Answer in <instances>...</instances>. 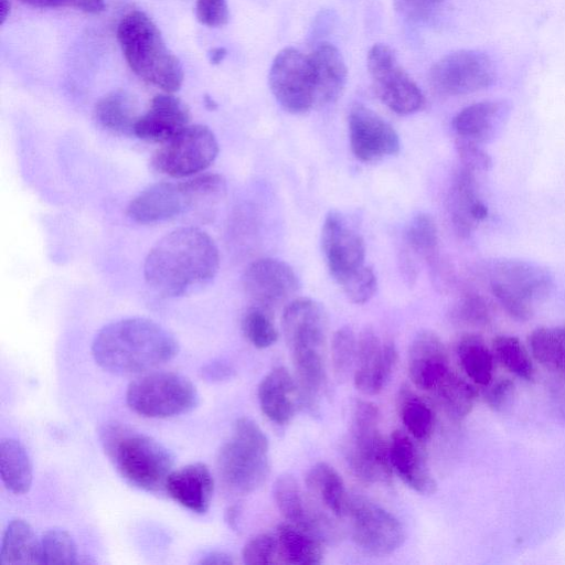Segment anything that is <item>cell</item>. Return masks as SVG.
Listing matches in <instances>:
<instances>
[{
	"mask_svg": "<svg viewBox=\"0 0 565 565\" xmlns=\"http://www.w3.org/2000/svg\"><path fill=\"white\" fill-rule=\"evenodd\" d=\"M494 358L512 374L532 381L535 369L521 340L513 335H498L492 342Z\"/></svg>",
	"mask_w": 565,
	"mask_h": 565,
	"instance_id": "38",
	"label": "cell"
},
{
	"mask_svg": "<svg viewBox=\"0 0 565 565\" xmlns=\"http://www.w3.org/2000/svg\"><path fill=\"white\" fill-rule=\"evenodd\" d=\"M345 515L351 522L353 541L370 554L379 556L392 554L405 540L401 522L364 495L348 494Z\"/></svg>",
	"mask_w": 565,
	"mask_h": 565,
	"instance_id": "11",
	"label": "cell"
},
{
	"mask_svg": "<svg viewBox=\"0 0 565 565\" xmlns=\"http://www.w3.org/2000/svg\"><path fill=\"white\" fill-rule=\"evenodd\" d=\"M103 448L117 472L134 487L164 490L173 456L162 444L120 423H108L100 431Z\"/></svg>",
	"mask_w": 565,
	"mask_h": 565,
	"instance_id": "4",
	"label": "cell"
},
{
	"mask_svg": "<svg viewBox=\"0 0 565 565\" xmlns=\"http://www.w3.org/2000/svg\"><path fill=\"white\" fill-rule=\"evenodd\" d=\"M242 513V508L239 504H233L227 508L225 512V521L228 524V526L233 530L238 529L239 518Z\"/></svg>",
	"mask_w": 565,
	"mask_h": 565,
	"instance_id": "54",
	"label": "cell"
},
{
	"mask_svg": "<svg viewBox=\"0 0 565 565\" xmlns=\"http://www.w3.org/2000/svg\"><path fill=\"white\" fill-rule=\"evenodd\" d=\"M456 149L462 167L472 172L487 171L492 166L491 157L477 142L458 138Z\"/></svg>",
	"mask_w": 565,
	"mask_h": 565,
	"instance_id": "47",
	"label": "cell"
},
{
	"mask_svg": "<svg viewBox=\"0 0 565 565\" xmlns=\"http://www.w3.org/2000/svg\"><path fill=\"white\" fill-rule=\"evenodd\" d=\"M316 83V107L335 102L347 82V66L339 50L328 43L318 44L309 55Z\"/></svg>",
	"mask_w": 565,
	"mask_h": 565,
	"instance_id": "27",
	"label": "cell"
},
{
	"mask_svg": "<svg viewBox=\"0 0 565 565\" xmlns=\"http://www.w3.org/2000/svg\"><path fill=\"white\" fill-rule=\"evenodd\" d=\"M379 409L369 401L356 399L345 446V459L353 473L367 483L390 482V443L379 430Z\"/></svg>",
	"mask_w": 565,
	"mask_h": 565,
	"instance_id": "6",
	"label": "cell"
},
{
	"mask_svg": "<svg viewBox=\"0 0 565 565\" xmlns=\"http://www.w3.org/2000/svg\"><path fill=\"white\" fill-rule=\"evenodd\" d=\"M40 540L31 525L22 519L11 520L1 540L2 564H39Z\"/></svg>",
	"mask_w": 565,
	"mask_h": 565,
	"instance_id": "32",
	"label": "cell"
},
{
	"mask_svg": "<svg viewBox=\"0 0 565 565\" xmlns=\"http://www.w3.org/2000/svg\"><path fill=\"white\" fill-rule=\"evenodd\" d=\"M507 100H482L462 108L452 119L451 126L458 138L477 143L492 140L504 126L510 115Z\"/></svg>",
	"mask_w": 565,
	"mask_h": 565,
	"instance_id": "22",
	"label": "cell"
},
{
	"mask_svg": "<svg viewBox=\"0 0 565 565\" xmlns=\"http://www.w3.org/2000/svg\"><path fill=\"white\" fill-rule=\"evenodd\" d=\"M0 471L4 487L15 494L29 491L32 484V463L24 447L15 439L0 443Z\"/></svg>",
	"mask_w": 565,
	"mask_h": 565,
	"instance_id": "33",
	"label": "cell"
},
{
	"mask_svg": "<svg viewBox=\"0 0 565 565\" xmlns=\"http://www.w3.org/2000/svg\"><path fill=\"white\" fill-rule=\"evenodd\" d=\"M399 416L407 431L416 440H426L433 433L435 416L430 406L408 390L398 396Z\"/></svg>",
	"mask_w": 565,
	"mask_h": 565,
	"instance_id": "37",
	"label": "cell"
},
{
	"mask_svg": "<svg viewBox=\"0 0 565 565\" xmlns=\"http://www.w3.org/2000/svg\"><path fill=\"white\" fill-rule=\"evenodd\" d=\"M339 285L351 302L363 305L375 295L377 279L373 269L364 265L343 279Z\"/></svg>",
	"mask_w": 565,
	"mask_h": 565,
	"instance_id": "43",
	"label": "cell"
},
{
	"mask_svg": "<svg viewBox=\"0 0 565 565\" xmlns=\"http://www.w3.org/2000/svg\"><path fill=\"white\" fill-rule=\"evenodd\" d=\"M409 248L427 262L434 263L438 250V230L433 217L426 213L414 216L406 230Z\"/></svg>",
	"mask_w": 565,
	"mask_h": 565,
	"instance_id": "39",
	"label": "cell"
},
{
	"mask_svg": "<svg viewBox=\"0 0 565 565\" xmlns=\"http://www.w3.org/2000/svg\"><path fill=\"white\" fill-rule=\"evenodd\" d=\"M36 8H74L86 13H99L105 8V0H19Z\"/></svg>",
	"mask_w": 565,
	"mask_h": 565,
	"instance_id": "50",
	"label": "cell"
},
{
	"mask_svg": "<svg viewBox=\"0 0 565 565\" xmlns=\"http://www.w3.org/2000/svg\"><path fill=\"white\" fill-rule=\"evenodd\" d=\"M271 313L267 309L253 305L243 316V333L255 348H268L278 339Z\"/></svg>",
	"mask_w": 565,
	"mask_h": 565,
	"instance_id": "40",
	"label": "cell"
},
{
	"mask_svg": "<svg viewBox=\"0 0 565 565\" xmlns=\"http://www.w3.org/2000/svg\"><path fill=\"white\" fill-rule=\"evenodd\" d=\"M310 494L322 503L333 515H345L348 493L337 470L326 462H317L306 475Z\"/></svg>",
	"mask_w": 565,
	"mask_h": 565,
	"instance_id": "30",
	"label": "cell"
},
{
	"mask_svg": "<svg viewBox=\"0 0 565 565\" xmlns=\"http://www.w3.org/2000/svg\"><path fill=\"white\" fill-rule=\"evenodd\" d=\"M281 328L291 356L324 353L328 317L323 307L316 300H290L282 311Z\"/></svg>",
	"mask_w": 565,
	"mask_h": 565,
	"instance_id": "13",
	"label": "cell"
},
{
	"mask_svg": "<svg viewBox=\"0 0 565 565\" xmlns=\"http://www.w3.org/2000/svg\"><path fill=\"white\" fill-rule=\"evenodd\" d=\"M218 267V249L209 234L181 227L164 235L149 250L143 276L157 294L181 297L210 284Z\"/></svg>",
	"mask_w": 565,
	"mask_h": 565,
	"instance_id": "1",
	"label": "cell"
},
{
	"mask_svg": "<svg viewBox=\"0 0 565 565\" xmlns=\"http://www.w3.org/2000/svg\"><path fill=\"white\" fill-rule=\"evenodd\" d=\"M164 490L183 508L205 513L213 498L214 479L206 465L194 462L169 475Z\"/></svg>",
	"mask_w": 565,
	"mask_h": 565,
	"instance_id": "23",
	"label": "cell"
},
{
	"mask_svg": "<svg viewBox=\"0 0 565 565\" xmlns=\"http://www.w3.org/2000/svg\"><path fill=\"white\" fill-rule=\"evenodd\" d=\"M349 140L354 157L362 162H375L399 151L395 129L372 109L361 104L349 113Z\"/></svg>",
	"mask_w": 565,
	"mask_h": 565,
	"instance_id": "15",
	"label": "cell"
},
{
	"mask_svg": "<svg viewBox=\"0 0 565 565\" xmlns=\"http://www.w3.org/2000/svg\"><path fill=\"white\" fill-rule=\"evenodd\" d=\"M491 294L507 311L518 321H527L533 316V303L524 299L504 284L495 280L490 282Z\"/></svg>",
	"mask_w": 565,
	"mask_h": 565,
	"instance_id": "45",
	"label": "cell"
},
{
	"mask_svg": "<svg viewBox=\"0 0 565 565\" xmlns=\"http://www.w3.org/2000/svg\"><path fill=\"white\" fill-rule=\"evenodd\" d=\"M491 274V280L504 284L531 303L545 299L554 286L553 276L546 268L527 260H499L492 266Z\"/></svg>",
	"mask_w": 565,
	"mask_h": 565,
	"instance_id": "24",
	"label": "cell"
},
{
	"mask_svg": "<svg viewBox=\"0 0 565 565\" xmlns=\"http://www.w3.org/2000/svg\"><path fill=\"white\" fill-rule=\"evenodd\" d=\"M179 351L173 334L146 318L108 323L95 335L92 354L105 371L118 375L146 372L172 360Z\"/></svg>",
	"mask_w": 565,
	"mask_h": 565,
	"instance_id": "2",
	"label": "cell"
},
{
	"mask_svg": "<svg viewBox=\"0 0 565 565\" xmlns=\"http://www.w3.org/2000/svg\"><path fill=\"white\" fill-rule=\"evenodd\" d=\"M414 13H426L444 0H403Z\"/></svg>",
	"mask_w": 565,
	"mask_h": 565,
	"instance_id": "53",
	"label": "cell"
},
{
	"mask_svg": "<svg viewBox=\"0 0 565 565\" xmlns=\"http://www.w3.org/2000/svg\"><path fill=\"white\" fill-rule=\"evenodd\" d=\"M367 70L377 98L392 111L409 115L420 110L425 97L386 44H374L367 53Z\"/></svg>",
	"mask_w": 565,
	"mask_h": 565,
	"instance_id": "9",
	"label": "cell"
},
{
	"mask_svg": "<svg viewBox=\"0 0 565 565\" xmlns=\"http://www.w3.org/2000/svg\"><path fill=\"white\" fill-rule=\"evenodd\" d=\"M235 561L233 557L224 552H210L206 555L202 556L199 561V564H207V565H228L233 564Z\"/></svg>",
	"mask_w": 565,
	"mask_h": 565,
	"instance_id": "52",
	"label": "cell"
},
{
	"mask_svg": "<svg viewBox=\"0 0 565 565\" xmlns=\"http://www.w3.org/2000/svg\"><path fill=\"white\" fill-rule=\"evenodd\" d=\"M321 246L328 269L338 284L364 266L363 238L339 212L327 214L321 230Z\"/></svg>",
	"mask_w": 565,
	"mask_h": 565,
	"instance_id": "16",
	"label": "cell"
},
{
	"mask_svg": "<svg viewBox=\"0 0 565 565\" xmlns=\"http://www.w3.org/2000/svg\"><path fill=\"white\" fill-rule=\"evenodd\" d=\"M277 103L290 114H305L316 107V83L309 55L286 47L275 56L268 75Z\"/></svg>",
	"mask_w": 565,
	"mask_h": 565,
	"instance_id": "12",
	"label": "cell"
},
{
	"mask_svg": "<svg viewBox=\"0 0 565 565\" xmlns=\"http://www.w3.org/2000/svg\"><path fill=\"white\" fill-rule=\"evenodd\" d=\"M497 76L491 57L477 50H458L440 57L429 70L435 92L447 96L476 93L491 86Z\"/></svg>",
	"mask_w": 565,
	"mask_h": 565,
	"instance_id": "10",
	"label": "cell"
},
{
	"mask_svg": "<svg viewBox=\"0 0 565 565\" xmlns=\"http://www.w3.org/2000/svg\"><path fill=\"white\" fill-rule=\"evenodd\" d=\"M483 388V396L488 406L495 412H501L511 403L514 396L515 385L510 377L501 376L497 380H492Z\"/></svg>",
	"mask_w": 565,
	"mask_h": 565,
	"instance_id": "49",
	"label": "cell"
},
{
	"mask_svg": "<svg viewBox=\"0 0 565 565\" xmlns=\"http://www.w3.org/2000/svg\"><path fill=\"white\" fill-rule=\"evenodd\" d=\"M76 544L68 532L61 529L46 531L40 540L39 564H74Z\"/></svg>",
	"mask_w": 565,
	"mask_h": 565,
	"instance_id": "41",
	"label": "cell"
},
{
	"mask_svg": "<svg viewBox=\"0 0 565 565\" xmlns=\"http://www.w3.org/2000/svg\"><path fill=\"white\" fill-rule=\"evenodd\" d=\"M446 414L454 420H461L472 409L476 401L475 386L450 370L435 388Z\"/></svg>",
	"mask_w": 565,
	"mask_h": 565,
	"instance_id": "36",
	"label": "cell"
},
{
	"mask_svg": "<svg viewBox=\"0 0 565 565\" xmlns=\"http://www.w3.org/2000/svg\"><path fill=\"white\" fill-rule=\"evenodd\" d=\"M217 153L213 131L204 125H189L156 150L151 164L161 174L186 178L204 171Z\"/></svg>",
	"mask_w": 565,
	"mask_h": 565,
	"instance_id": "8",
	"label": "cell"
},
{
	"mask_svg": "<svg viewBox=\"0 0 565 565\" xmlns=\"http://www.w3.org/2000/svg\"><path fill=\"white\" fill-rule=\"evenodd\" d=\"M226 50L224 47H215L210 52V61L213 64H218L226 56Z\"/></svg>",
	"mask_w": 565,
	"mask_h": 565,
	"instance_id": "55",
	"label": "cell"
},
{
	"mask_svg": "<svg viewBox=\"0 0 565 565\" xmlns=\"http://www.w3.org/2000/svg\"><path fill=\"white\" fill-rule=\"evenodd\" d=\"M448 362L446 348L436 333L424 330L416 334L408 352V373L415 386L435 391L451 370Z\"/></svg>",
	"mask_w": 565,
	"mask_h": 565,
	"instance_id": "21",
	"label": "cell"
},
{
	"mask_svg": "<svg viewBox=\"0 0 565 565\" xmlns=\"http://www.w3.org/2000/svg\"><path fill=\"white\" fill-rule=\"evenodd\" d=\"M491 307L478 294H468L458 303L455 316L460 322L470 326H486L492 318Z\"/></svg>",
	"mask_w": 565,
	"mask_h": 565,
	"instance_id": "46",
	"label": "cell"
},
{
	"mask_svg": "<svg viewBox=\"0 0 565 565\" xmlns=\"http://www.w3.org/2000/svg\"><path fill=\"white\" fill-rule=\"evenodd\" d=\"M242 558L250 565L280 563L276 535L263 533L250 539L243 547Z\"/></svg>",
	"mask_w": 565,
	"mask_h": 565,
	"instance_id": "44",
	"label": "cell"
},
{
	"mask_svg": "<svg viewBox=\"0 0 565 565\" xmlns=\"http://www.w3.org/2000/svg\"><path fill=\"white\" fill-rule=\"evenodd\" d=\"M94 117L102 128L110 132L134 135L140 117L137 99L126 90H113L96 103Z\"/></svg>",
	"mask_w": 565,
	"mask_h": 565,
	"instance_id": "28",
	"label": "cell"
},
{
	"mask_svg": "<svg viewBox=\"0 0 565 565\" xmlns=\"http://www.w3.org/2000/svg\"><path fill=\"white\" fill-rule=\"evenodd\" d=\"M1 24L8 19L11 10V3L9 0H1Z\"/></svg>",
	"mask_w": 565,
	"mask_h": 565,
	"instance_id": "56",
	"label": "cell"
},
{
	"mask_svg": "<svg viewBox=\"0 0 565 565\" xmlns=\"http://www.w3.org/2000/svg\"><path fill=\"white\" fill-rule=\"evenodd\" d=\"M117 39L127 64L139 78L164 93L180 89L184 77L182 65L145 12L135 10L125 14L117 28Z\"/></svg>",
	"mask_w": 565,
	"mask_h": 565,
	"instance_id": "3",
	"label": "cell"
},
{
	"mask_svg": "<svg viewBox=\"0 0 565 565\" xmlns=\"http://www.w3.org/2000/svg\"><path fill=\"white\" fill-rule=\"evenodd\" d=\"M198 21L209 28H220L227 23L230 10L226 0H196Z\"/></svg>",
	"mask_w": 565,
	"mask_h": 565,
	"instance_id": "48",
	"label": "cell"
},
{
	"mask_svg": "<svg viewBox=\"0 0 565 565\" xmlns=\"http://www.w3.org/2000/svg\"><path fill=\"white\" fill-rule=\"evenodd\" d=\"M268 449V439L260 427L248 417L237 418L230 439L216 456V469L223 484L237 494L259 489L270 472Z\"/></svg>",
	"mask_w": 565,
	"mask_h": 565,
	"instance_id": "5",
	"label": "cell"
},
{
	"mask_svg": "<svg viewBox=\"0 0 565 565\" xmlns=\"http://www.w3.org/2000/svg\"><path fill=\"white\" fill-rule=\"evenodd\" d=\"M190 125L188 106L172 93L156 95L148 110L140 115L134 135L150 142H166Z\"/></svg>",
	"mask_w": 565,
	"mask_h": 565,
	"instance_id": "20",
	"label": "cell"
},
{
	"mask_svg": "<svg viewBox=\"0 0 565 565\" xmlns=\"http://www.w3.org/2000/svg\"><path fill=\"white\" fill-rule=\"evenodd\" d=\"M202 379L209 382H221L231 379L234 370L231 364L222 360L206 363L200 371Z\"/></svg>",
	"mask_w": 565,
	"mask_h": 565,
	"instance_id": "51",
	"label": "cell"
},
{
	"mask_svg": "<svg viewBox=\"0 0 565 565\" xmlns=\"http://www.w3.org/2000/svg\"><path fill=\"white\" fill-rule=\"evenodd\" d=\"M273 498L279 512L289 523L321 541H330L335 536L330 520L309 504L310 502L303 498L297 480L291 475L284 473L275 480Z\"/></svg>",
	"mask_w": 565,
	"mask_h": 565,
	"instance_id": "18",
	"label": "cell"
},
{
	"mask_svg": "<svg viewBox=\"0 0 565 565\" xmlns=\"http://www.w3.org/2000/svg\"><path fill=\"white\" fill-rule=\"evenodd\" d=\"M282 366H277L266 374L258 386V401L265 416L278 425L290 422L299 401L297 383Z\"/></svg>",
	"mask_w": 565,
	"mask_h": 565,
	"instance_id": "26",
	"label": "cell"
},
{
	"mask_svg": "<svg viewBox=\"0 0 565 565\" xmlns=\"http://www.w3.org/2000/svg\"><path fill=\"white\" fill-rule=\"evenodd\" d=\"M276 537L280 563L316 565L322 562V541L295 524L280 523L276 530Z\"/></svg>",
	"mask_w": 565,
	"mask_h": 565,
	"instance_id": "29",
	"label": "cell"
},
{
	"mask_svg": "<svg viewBox=\"0 0 565 565\" xmlns=\"http://www.w3.org/2000/svg\"><path fill=\"white\" fill-rule=\"evenodd\" d=\"M531 354L546 370L565 377V327H541L529 337Z\"/></svg>",
	"mask_w": 565,
	"mask_h": 565,
	"instance_id": "35",
	"label": "cell"
},
{
	"mask_svg": "<svg viewBox=\"0 0 565 565\" xmlns=\"http://www.w3.org/2000/svg\"><path fill=\"white\" fill-rule=\"evenodd\" d=\"M456 351L462 371L473 384L484 387L493 380L494 354L480 335H462Z\"/></svg>",
	"mask_w": 565,
	"mask_h": 565,
	"instance_id": "31",
	"label": "cell"
},
{
	"mask_svg": "<svg viewBox=\"0 0 565 565\" xmlns=\"http://www.w3.org/2000/svg\"><path fill=\"white\" fill-rule=\"evenodd\" d=\"M242 282L253 305L271 312L279 305H287L299 288L294 269L275 258H260L249 264Z\"/></svg>",
	"mask_w": 565,
	"mask_h": 565,
	"instance_id": "14",
	"label": "cell"
},
{
	"mask_svg": "<svg viewBox=\"0 0 565 565\" xmlns=\"http://www.w3.org/2000/svg\"><path fill=\"white\" fill-rule=\"evenodd\" d=\"M478 200L473 172L462 167L456 173L449 193L451 221L462 237L469 236L473 230L476 222L471 217V207Z\"/></svg>",
	"mask_w": 565,
	"mask_h": 565,
	"instance_id": "34",
	"label": "cell"
},
{
	"mask_svg": "<svg viewBox=\"0 0 565 565\" xmlns=\"http://www.w3.org/2000/svg\"><path fill=\"white\" fill-rule=\"evenodd\" d=\"M358 339L350 327L338 329L331 340V359L335 377L345 380L355 365Z\"/></svg>",
	"mask_w": 565,
	"mask_h": 565,
	"instance_id": "42",
	"label": "cell"
},
{
	"mask_svg": "<svg viewBox=\"0 0 565 565\" xmlns=\"http://www.w3.org/2000/svg\"><path fill=\"white\" fill-rule=\"evenodd\" d=\"M193 209L191 195L183 182L157 183L137 196L127 206V215L135 222L152 224L171 220Z\"/></svg>",
	"mask_w": 565,
	"mask_h": 565,
	"instance_id": "19",
	"label": "cell"
},
{
	"mask_svg": "<svg viewBox=\"0 0 565 565\" xmlns=\"http://www.w3.org/2000/svg\"><path fill=\"white\" fill-rule=\"evenodd\" d=\"M397 361L391 340H382L373 329L365 328L358 338L354 385L367 395L380 393L390 381Z\"/></svg>",
	"mask_w": 565,
	"mask_h": 565,
	"instance_id": "17",
	"label": "cell"
},
{
	"mask_svg": "<svg viewBox=\"0 0 565 565\" xmlns=\"http://www.w3.org/2000/svg\"><path fill=\"white\" fill-rule=\"evenodd\" d=\"M390 457L393 469L414 491L433 494L437 483L415 441L404 431L395 430L390 440Z\"/></svg>",
	"mask_w": 565,
	"mask_h": 565,
	"instance_id": "25",
	"label": "cell"
},
{
	"mask_svg": "<svg viewBox=\"0 0 565 565\" xmlns=\"http://www.w3.org/2000/svg\"><path fill=\"white\" fill-rule=\"evenodd\" d=\"M131 411L148 418H169L192 411L199 404L195 385L174 372H153L136 379L126 392Z\"/></svg>",
	"mask_w": 565,
	"mask_h": 565,
	"instance_id": "7",
	"label": "cell"
}]
</instances>
